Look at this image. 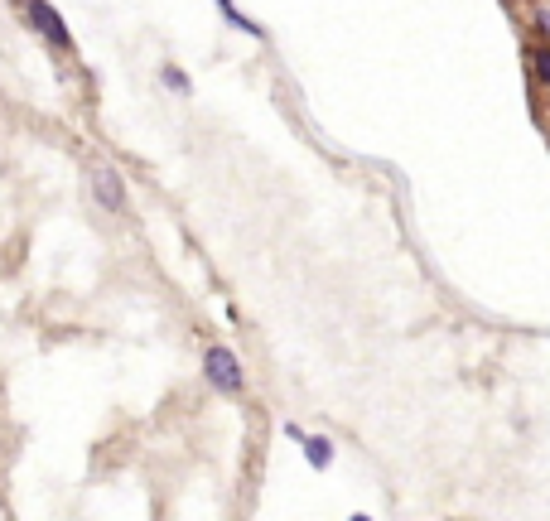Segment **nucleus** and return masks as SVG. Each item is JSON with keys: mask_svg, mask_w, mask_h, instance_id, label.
<instances>
[{"mask_svg": "<svg viewBox=\"0 0 550 521\" xmlns=\"http://www.w3.org/2000/svg\"><path fill=\"white\" fill-rule=\"evenodd\" d=\"M203 372H208L213 391H222V396H242V391H247V372H242V357L232 353L227 343H213V348L203 353Z\"/></svg>", "mask_w": 550, "mask_h": 521, "instance_id": "nucleus-1", "label": "nucleus"}, {"mask_svg": "<svg viewBox=\"0 0 550 521\" xmlns=\"http://www.w3.org/2000/svg\"><path fill=\"white\" fill-rule=\"evenodd\" d=\"M92 198L107 213H126V179H121V169H111V165L92 169Z\"/></svg>", "mask_w": 550, "mask_h": 521, "instance_id": "nucleus-2", "label": "nucleus"}, {"mask_svg": "<svg viewBox=\"0 0 550 521\" xmlns=\"http://www.w3.org/2000/svg\"><path fill=\"white\" fill-rule=\"evenodd\" d=\"M25 15L34 20V29H39V34H44V39H49L54 49H63V54L73 49V34H68V25H63V15H58L54 5L34 0V5H25Z\"/></svg>", "mask_w": 550, "mask_h": 521, "instance_id": "nucleus-3", "label": "nucleus"}, {"mask_svg": "<svg viewBox=\"0 0 550 521\" xmlns=\"http://www.w3.org/2000/svg\"><path fill=\"white\" fill-rule=\"evenodd\" d=\"M304 464L314 468V473H324V468L333 464V439L329 435H304Z\"/></svg>", "mask_w": 550, "mask_h": 521, "instance_id": "nucleus-4", "label": "nucleus"}, {"mask_svg": "<svg viewBox=\"0 0 550 521\" xmlns=\"http://www.w3.org/2000/svg\"><path fill=\"white\" fill-rule=\"evenodd\" d=\"M218 15H222V20H232V29H242V34H251V39H266V29L256 25L251 15H242L232 0H218Z\"/></svg>", "mask_w": 550, "mask_h": 521, "instance_id": "nucleus-5", "label": "nucleus"}, {"mask_svg": "<svg viewBox=\"0 0 550 521\" xmlns=\"http://www.w3.org/2000/svg\"><path fill=\"white\" fill-rule=\"evenodd\" d=\"M160 83H165L169 92H179V97H189V92H193L189 73H184V68H174V63H165V68H160Z\"/></svg>", "mask_w": 550, "mask_h": 521, "instance_id": "nucleus-6", "label": "nucleus"}, {"mask_svg": "<svg viewBox=\"0 0 550 521\" xmlns=\"http://www.w3.org/2000/svg\"><path fill=\"white\" fill-rule=\"evenodd\" d=\"M531 73H536L541 87H550V44H536V49H531Z\"/></svg>", "mask_w": 550, "mask_h": 521, "instance_id": "nucleus-7", "label": "nucleus"}, {"mask_svg": "<svg viewBox=\"0 0 550 521\" xmlns=\"http://www.w3.org/2000/svg\"><path fill=\"white\" fill-rule=\"evenodd\" d=\"M536 20H541V34H546V44H550V10H536Z\"/></svg>", "mask_w": 550, "mask_h": 521, "instance_id": "nucleus-8", "label": "nucleus"}, {"mask_svg": "<svg viewBox=\"0 0 550 521\" xmlns=\"http://www.w3.org/2000/svg\"><path fill=\"white\" fill-rule=\"evenodd\" d=\"M348 521H372V517H367V512H353V517H348Z\"/></svg>", "mask_w": 550, "mask_h": 521, "instance_id": "nucleus-9", "label": "nucleus"}]
</instances>
